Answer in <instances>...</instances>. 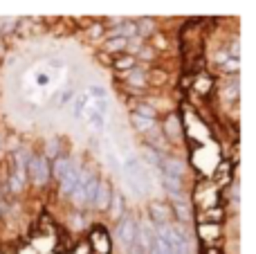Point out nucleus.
I'll return each instance as SVG.
<instances>
[{"instance_id":"nucleus-19","label":"nucleus","mask_w":256,"mask_h":254,"mask_svg":"<svg viewBox=\"0 0 256 254\" xmlns=\"http://www.w3.org/2000/svg\"><path fill=\"white\" fill-rule=\"evenodd\" d=\"M173 207H176V214H178V218H180L182 223H186V220L191 218V214H189V210H186L184 202H176Z\"/></svg>"},{"instance_id":"nucleus-1","label":"nucleus","mask_w":256,"mask_h":254,"mask_svg":"<svg viewBox=\"0 0 256 254\" xmlns=\"http://www.w3.org/2000/svg\"><path fill=\"white\" fill-rule=\"evenodd\" d=\"M27 171H30V178L34 184H45L50 178V166H48V160L40 156H34L27 164Z\"/></svg>"},{"instance_id":"nucleus-30","label":"nucleus","mask_w":256,"mask_h":254,"mask_svg":"<svg viewBox=\"0 0 256 254\" xmlns=\"http://www.w3.org/2000/svg\"><path fill=\"white\" fill-rule=\"evenodd\" d=\"M146 254H148V252H146Z\"/></svg>"},{"instance_id":"nucleus-23","label":"nucleus","mask_w":256,"mask_h":254,"mask_svg":"<svg viewBox=\"0 0 256 254\" xmlns=\"http://www.w3.org/2000/svg\"><path fill=\"white\" fill-rule=\"evenodd\" d=\"M168 130H171V133H168L171 138H178V133H180V128H178V122L173 120V117L168 120Z\"/></svg>"},{"instance_id":"nucleus-27","label":"nucleus","mask_w":256,"mask_h":254,"mask_svg":"<svg viewBox=\"0 0 256 254\" xmlns=\"http://www.w3.org/2000/svg\"><path fill=\"white\" fill-rule=\"evenodd\" d=\"M155 40H158V43H155V45H158V48H166V40H164L162 36H158V38H155Z\"/></svg>"},{"instance_id":"nucleus-7","label":"nucleus","mask_w":256,"mask_h":254,"mask_svg":"<svg viewBox=\"0 0 256 254\" xmlns=\"http://www.w3.org/2000/svg\"><path fill=\"white\" fill-rule=\"evenodd\" d=\"M72 171H74V166H72L70 160H66V158H56V162H54V176H56L61 182L72 174Z\"/></svg>"},{"instance_id":"nucleus-25","label":"nucleus","mask_w":256,"mask_h":254,"mask_svg":"<svg viewBox=\"0 0 256 254\" xmlns=\"http://www.w3.org/2000/svg\"><path fill=\"white\" fill-rule=\"evenodd\" d=\"M153 76H155V79H153L155 84H162V81H164V72H155Z\"/></svg>"},{"instance_id":"nucleus-15","label":"nucleus","mask_w":256,"mask_h":254,"mask_svg":"<svg viewBox=\"0 0 256 254\" xmlns=\"http://www.w3.org/2000/svg\"><path fill=\"white\" fill-rule=\"evenodd\" d=\"M132 124H135L142 133H148V130L155 128V120H144V117H137V115H132Z\"/></svg>"},{"instance_id":"nucleus-14","label":"nucleus","mask_w":256,"mask_h":254,"mask_svg":"<svg viewBox=\"0 0 256 254\" xmlns=\"http://www.w3.org/2000/svg\"><path fill=\"white\" fill-rule=\"evenodd\" d=\"M9 187H12V192H22V187H25V171H16L9 178Z\"/></svg>"},{"instance_id":"nucleus-28","label":"nucleus","mask_w":256,"mask_h":254,"mask_svg":"<svg viewBox=\"0 0 256 254\" xmlns=\"http://www.w3.org/2000/svg\"><path fill=\"white\" fill-rule=\"evenodd\" d=\"M90 34H92V36H99V34H102V27H92V30H90Z\"/></svg>"},{"instance_id":"nucleus-4","label":"nucleus","mask_w":256,"mask_h":254,"mask_svg":"<svg viewBox=\"0 0 256 254\" xmlns=\"http://www.w3.org/2000/svg\"><path fill=\"white\" fill-rule=\"evenodd\" d=\"M110 198H112V189L108 182H99L97 187V196H94V207L97 210H108V205H110Z\"/></svg>"},{"instance_id":"nucleus-9","label":"nucleus","mask_w":256,"mask_h":254,"mask_svg":"<svg viewBox=\"0 0 256 254\" xmlns=\"http://www.w3.org/2000/svg\"><path fill=\"white\" fill-rule=\"evenodd\" d=\"M88 104H90L88 92L79 94V97L74 99V106H72V112H74V120H81V117H84V112H86V108H88Z\"/></svg>"},{"instance_id":"nucleus-13","label":"nucleus","mask_w":256,"mask_h":254,"mask_svg":"<svg viewBox=\"0 0 256 254\" xmlns=\"http://www.w3.org/2000/svg\"><path fill=\"white\" fill-rule=\"evenodd\" d=\"M135 58L132 56H120L112 66H115V70H120V72H130V70H135Z\"/></svg>"},{"instance_id":"nucleus-17","label":"nucleus","mask_w":256,"mask_h":254,"mask_svg":"<svg viewBox=\"0 0 256 254\" xmlns=\"http://www.w3.org/2000/svg\"><path fill=\"white\" fill-rule=\"evenodd\" d=\"M126 45H128L126 38H108L106 50L108 52H122V50H126Z\"/></svg>"},{"instance_id":"nucleus-29","label":"nucleus","mask_w":256,"mask_h":254,"mask_svg":"<svg viewBox=\"0 0 256 254\" xmlns=\"http://www.w3.org/2000/svg\"><path fill=\"white\" fill-rule=\"evenodd\" d=\"M218 216H222L220 212H212V214H207V218H218Z\"/></svg>"},{"instance_id":"nucleus-11","label":"nucleus","mask_w":256,"mask_h":254,"mask_svg":"<svg viewBox=\"0 0 256 254\" xmlns=\"http://www.w3.org/2000/svg\"><path fill=\"white\" fill-rule=\"evenodd\" d=\"M110 216L112 218H122V214H124V198L120 196V194H115V196L110 198Z\"/></svg>"},{"instance_id":"nucleus-6","label":"nucleus","mask_w":256,"mask_h":254,"mask_svg":"<svg viewBox=\"0 0 256 254\" xmlns=\"http://www.w3.org/2000/svg\"><path fill=\"white\" fill-rule=\"evenodd\" d=\"M84 117H88V124L92 126V128H97V130H104V126H106V115H102L99 110H94L92 106L86 108Z\"/></svg>"},{"instance_id":"nucleus-16","label":"nucleus","mask_w":256,"mask_h":254,"mask_svg":"<svg viewBox=\"0 0 256 254\" xmlns=\"http://www.w3.org/2000/svg\"><path fill=\"white\" fill-rule=\"evenodd\" d=\"M30 160H32V156H30V151H18L16 153V164H18V169L16 171H27V164H30Z\"/></svg>"},{"instance_id":"nucleus-2","label":"nucleus","mask_w":256,"mask_h":254,"mask_svg":"<svg viewBox=\"0 0 256 254\" xmlns=\"http://www.w3.org/2000/svg\"><path fill=\"white\" fill-rule=\"evenodd\" d=\"M135 236H137V223L130 218V216L122 218L120 225H117V238H120V243L132 246V243H135Z\"/></svg>"},{"instance_id":"nucleus-12","label":"nucleus","mask_w":256,"mask_h":254,"mask_svg":"<svg viewBox=\"0 0 256 254\" xmlns=\"http://www.w3.org/2000/svg\"><path fill=\"white\" fill-rule=\"evenodd\" d=\"M128 84H130L132 88H144L146 86V74L142 70H130L128 72Z\"/></svg>"},{"instance_id":"nucleus-26","label":"nucleus","mask_w":256,"mask_h":254,"mask_svg":"<svg viewBox=\"0 0 256 254\" xmlns=\"http://www.w3.org/2000/svg\"><path fill=\"white\" fill-rule=\"evenodd\" d=\"M140 54H142V58H150V56H153V52H150V50H146V48L142 50Z\"/></svg>"},{"instance_id":"nucleus-21","label":"nucleus","mask_w":256,"mask_h":254,"mask_svg":"<svg viewBox=\"0 0 256 254\" xmlns=\"http://www.w3.org/2000/svg\"><path fill=\"white\" fill-rule=\"evenodd\" d=\"M144 158H146V162H150V164H155V166H160V164H162V158H160L158 153L153 151V148H148V151L144 153Z\"/></svg>"},{"instance_id":"nucleus-8","label":"nucleus","mask_w":256,"mask_h":254,"mask_svg":"<svg viewBox=\"0 0 256 254\" xmlns=\"http://www.w3.org/2000/svg\"><path fill=\"white\" fill-rule=\"evenodd\" d=\"M162 182H164V189H166L168 196L173 198H180L182 194V180L180 178H171V176H162Z\"/></svg>"},{"instance_id":"nucleus-22","label":"nucleus","mask_w":256,"mask_h":254,"mask_svg":"<svg viewBox=\"0 0 256 254\" xmlns=\"http://www.w3.org/2000/svg\"><path fill=\"white\" fill-rule=\"evenodd\" d=\"M220 66L225 68L227 72H236V70L240 68V61H238V58H227V61H222Z\"/></svg>"},{"instance_id":"nucleus-3","label":"nucleus","mask_w":256,"mask_h":254,"mask_svg":"<svg viewBox=\"0 0 256 254\" xmlns=\"http://www.w3.org/2000/svg\"><path fill=\"white\" fill-rule=\"evenodd\" d=\"M160 169H162V176H171V178H180V180H182V174H184V164L180 160H176V158H166V160L162 158Z\"/></svg>"},{"instance_id":"nucleus-10","label":"nucleus","mask_w":256,"mask_h":254,"mask_svg":"<svg viewBox=\"0 0 256 254\" xmlns=\"http://www.w3.org/2000/svg\"><path fill=\"white\" fill-rule=\"evenodd\" d=\"M97 187H99V180L97 178H90L88 182L84 184V198L86 202H92L94 196H97Z\"/></svg>"},{"instance_id":"nucleus-20","label":"nucleus","mask_w":256,"mask_h":254,"mask_svg":"<svg viewBox=\"0 0 256 254\" xmlns=\"http://www.w3.org/2000/svg\"><path fill=\"white\" fill-rule=\"evenodd\" d=\"M88 97L90 99H99V97H108L106 88H102V86H92V88L88 90Z\"/></svg>"},{"instance_id":"nucleus-5","label":"nucleus","mask_w":256,"mask_h":254,"mask_svg":"<svg viewBox=\"0 0 256 254\" xmlns=\"http://www.w3.org/2000/svg\"><path fill=\"white\" fill-rule=\"evenodd\" d=\"M148 212H150V218L160 225H166L168 218H171V210H168L166 205H162V202H150Z\"/></svg>"},{"instance_id":"nucleus-18","label":"nucleus","mask_w":256,"mask_h":254,"mask_svg":"<svg viewBox=\"0 0 256 254\" xmlns=\"http://www.w3.org/2000/svg\"><path fill=\"white\" fill-rule=\"evenodd\" d=\"M132 115H137V117H144V120H155V110H153V108H150V106H137Z\"/></svg>"},{"instance_id":"nucleus-24","label":"nucleus","mask_w":256,"mask_h":254,"mask_svg":"<svg viewBox=\"0 0 256 254\" xmlns=\"http://www.w3.org/2000/svg\"><path fill=\"white\" fill-rule=\"evenodd\" d=\"M56 153H58V151H56V142H50V144H48V156L54 158Z\"/></svg>"}]
</instances>
